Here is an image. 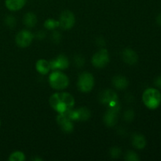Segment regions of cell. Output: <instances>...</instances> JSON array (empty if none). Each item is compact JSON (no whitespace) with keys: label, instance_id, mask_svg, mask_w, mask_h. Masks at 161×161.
Listing matches in <instances>:
<instances>
[{"label":"cell","instance_id":"15","mask_svg":"<svg viewBox=\"0 0 161 161\" xmlns=\"http://www.w3.org/2000/svg\"><path fill=\"white\" fill-rule=\"evenodd\" d=\"M36 69L39 73L47 75L50 70V64L48 61L45 59H39L36 63Z\"/></svg>","mask_w":161,"mask_h":161},{"label":"cell","instance_id":"10","mask_svg":"<svg viewBox=\"0 0 161 161\" xmlns=\"http://www.w3.org/2000/svg\"><path fill=\"white\" fill-rule=\"evenodd\" d=\"M50 69H58V70H64L66 69L69 65V59L66 58L64 55H59L54 60H52L50 61Z\"/></svg>","mask_w":161,"mask_h":161},{"label":"cell","instance_id":"20","mask_svg":"<svg viewBox=\"0 0 161 161\" xmlns=\"http://www.w3.org/2000/svg\"><path fill=\"white\" fill-rule=\"evenodd\" d=\"M44 26H45L46 28L50 30L54 29L55 28H58L59 27V22L58 20H55L53 19H48L45 21V24H44Z\"/></svg>","mask_w":161,"mask_h":161},{"label":"cell","instance_id":"18","mask_svg":"<svg viewBox=\"0 0 161 161\" xmlns=\"http://www.w3.org/2000/svg\"><path fill=\"white\" fill-rule=\"evenodd\" d=\"M23 22L28 28H33L37 23V17L33 13H27L24 17Z\"/></svg>","mask_w":161,"mask_h":161},{"label":"cell","instance_id":"8","mask_svg":"<svg viewBox=\"0 0 161 161\" xmlns=\"http://www.w3.org/2000/svg\"><path fill=\"white\" fill-rule=\"evenodd\" d=\"M67 114L72 120L84 121L89 119V117L91 116L90 110L86 108H83V107L75 110L72 109L69 113H67Z\"/></svg>","mask_w":161,"mask_h":161},{"label":"cell","instance_id":"2","mask_svg":"<svg viewBox=\"0 0 161 161\" xmlns=\"http://www.w3.org/2000/svg\"><path fill=\"white\" fill-rule=\"evenodd\" d=\"M142 102L149 109H157L161 103V94L157 88H148L143 92Z\"/></svg>","mask_w":161,"mask_h":161},{"label":"cell","instance_id":"21","mask_svg":"<svg viewBox=\"0 0 161 161\" xmlns=\"http://www.w3.org/2000/svg\"><path fill=\"white\" fill-rule=\"evenodd\" d=\"M126 160L129 161H138L140 160L139 157L136 153L133 152V151H128L127 153L126 154Z\"/></svg>","mask_w":161,"mask_h":161},{"label":"cell","instance_id":"24","mask_svg":"<svg viewBox=\"0 0 161 161\" xmlns=\"http://www.w3.org/2000/svg\"><path fill=\"white\" fill-rule=\"evenodd\" d=\"M154 85L159 89H161V75H159L154 80Z\"/></svg>","mask_w":161,"mask_h":161},{"label":"cell","instance_id":"19","mask_svg":"<svg viewBox=\"0 0 161 161\" xmlns=\"http://www.w3.org/2000/svg\"><path fill=\"white\" fill-rule=\"evenodd\" d=\"M25 155L24 153L20 151H16L11 153L9 155V161H25Z\"/></svg>","mask_w":161,"mask_h":161},{"label":"cell","instance_id":"4","mask_svg":"<svg viewBox=\"0 0 161 161\" xmlns=\"http://www.w3.org/2000/svg\"><path fill=\"white\" fill-rule=\"evenodd\" d=\"M94 86V77L90 72H84L79 76L77 86L81 92L88 93Z\"/></svg>","mask_w":161,"mask_h":161},{"label":"cell","instance_id":"13","mask_svg":"<svg viewBox=\"0 0 161 161\" xmlns=\"http://www.w3.org/2000/svg\"><path fill=\"white\" fill-rule=\"evenodd\" d=\"M123 59L129 64H135L138 62V56L136 52L130 49H126L123 52Z\"/></svg>","mask_w":161,"mask_h":161},{"label":"cell","instance_id":"5","mask_svg":"<svg viewBox=\"0 0 161 161\" xmlns=\"http://www.w3.org/2000/svg\"><path fill=\"white\" fill-rule=\"evenodd\" d=\"M109 61V54L106 49H102L92 57L91 62L95 68L102 69L105 67Z\"/></svg>","mask_w":161,"mask_h":161},{"label":"cell","instance_id":"12","mask_svg":"<svg viewBox=\"0 0 161 161\" xmlns=\"http://www.w3.org/2000/svg\"><path fill=\"white\" fill-rule=\"evenodd\" d=\"M117 98V94L111 90H107V91H104L102 95V102L104 103H108L110 106H114L116 105V102Z\"/></svg>","mask_w":161,"mask_h":161},{"label":"cell","instance_id":"22","mask_svg":"<svg viewBox=\"0 0 161 161\" xmlns=\"http://www.w3.org/2000/svg\"><path fill=\"white\" fill-rule=\"evenodd\" d=\"M5 22H6V24L8 26L11 27V28L16 25V20L13 16H8L6 18V20H5Z\"/></svg>","mask_w":161,"mask_h":161},{"label":"cell","instance_id":"6","mask_svg":"<svg viewBox=\"0 0 161 161\" xmlns=\"http://www.w3.org/2000/svg\"><path fill=\"white\" fill-rule=\"evenodd\" d=\"M75 15L70 10H64V12L61 13L59 20H58L59 27L64 30L71 29L75 25Z\"/></svg>","mask_w":161,"mask_h":161},{"label":"cell","instance_id":"14","mask_svg":"<svg viewBox=\"0 0 161 161\" xmlns=\"http://www.w3.org/2000/svg\"><path fill=\"white\" fill-rule=\"evenodd\" d=\"M26 0H5V6L10 11H18L25 6Z\"/></svg>","mask_w":161,"mask_h":161},{"label":"cell","instance_id":"17","mask_svg":"<svg viewBox=\"0 0 161 161\" xmlns=\"http://www.w3.org/2000/svg\"><path fill=\"white\" fill-rule=\"evenodd\" d=\"M113 84L117 89L124 90L127 88V86H128V81H127V80L125 77L121 76V75H117V76H115L113 78Z\"/></svg>","mask_w":161,"mask_h":161},{"label":"cell","instance_id":"25","mask_svg":"<svg viewBox=\"0 0 161 161\" xmlns=\"http://www.w3.org/2000/svg\"><path fill=\"white\" fill-rule=\"evenodd\" d=\"M156 21H157V24L159 26H161V14H159L157 15V18H156Z\"/></svg>","mask_w":161,"mask_h":161},{"label":"cell","instance_id":"7","mask_svg":"<svg viewBox=\"0 0 161 161\" xmlns=\"http://www.w3.org/2000/svg\"><path fill=\"white\" fill-rule=\"evenodd\" d=\"M34 39L32 33L28 30H22L19 31L15 38V42L18 47L21 48H25L30 46Z\"/></svg>","mask_w":161,"mask_h":161},{"label":"cell","instance_id":"26","mask_svg":"<svg viewBox=\"0 0 161 161\" xmlns=\"http://www.w3.org/2000/svg\"><path fill=\"white\" fill-rule=\"evenodd\" d=\"M0 126H1V120H0Z\"/></svg>","mask_w":161,"mask_h":161},{"label":"cell","instance_id":"16","mask_svg":"<svg viewBox=\"0 0 161 161\" xmlns=\"http://www.w3.org/2000/svg\"><path fill=\"white\" fill-rule=\"evenodd\" d=\"M132 145L138 149H143L146 146V139L142 134H135L132 138Z\"/></svg>","mask_w":161,"mask_h":161},{"label":"cell","instance_id":"9","mask_svg":"<svg viewBox=\"0 0 161 161\" xmlns=\"http://www.w3.org/2000/svg\"><path fill=\"white\" fill-rule=\"evenodd\" d=\"M72 119L69 118L67 113H63V114L58 115L57 118V122L59 124L61 128L62 129L63 131L66 133H70L73 130L74 126L72 124Z\"/></svg>","mask_w":161,"mask_h":161},{"label":"cell","instance_id":"1","mask_svg":"<svg viewBox=\"0 0 161 161\" xmlns=\"http://www.w3.org/2000/svg\"><path fill=\"white\" fill-rule=\"evenodd\" d=\"M51 108L59 114L67 113L73 109L75 99L72 94L67 92L55 93L49 99Z\"/></svg>","mask_w":161,"mask_h":161},{"label":"cell","instance_id":"3","mask_svg":"<svg viewBox=\"0 0 161 161\" xmlns=\"http://www.w3.org/2000/svg\"><path fill=\"white\" fill-rule=\"evenodd\" d=\"M49 83L53 89L61 91L69 86V79L63 72L55 71L49 75Z\"/></svg>","mask_w":161,"mask_h":161},{"label":"cell","instance_id":"11","mask_svg":"<svg viewBox=\"0 0 161 161\" xmlns=\"http://www.w3.org/2000/svg\"><path fill=\"white\" fill-rule=\"evenodd\" d=\"M117 104L114 106H111V108L108 110L106 114L105 115V117H104V120H105L106 125L112 127L116 124V122H117Z\"/></svg>","mask_w":161,"mask_h":161},{"label":"cell","instance_id":"23","mask_svg":"<svg viewBox=\"0 0 161 161\" xmlns=\"http://www.w3.org/2000/svg\"><path fill=\"white\" fill-rule=\"evenodd\" d=\"M111 154L113 157H119V154H120V149L119 148H113L111 149Z\"/></svg>","mask_w":161,"mask_h":161}]
</instances>
